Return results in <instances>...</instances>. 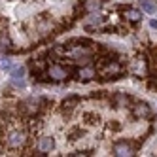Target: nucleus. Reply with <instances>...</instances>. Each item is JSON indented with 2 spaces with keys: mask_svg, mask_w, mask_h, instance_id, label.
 <instances>
[{
  "mask_svg": "<svg viewBox=\"0 0 157 157\" xmlns=\"http://www.w3.org/2000/svg\"><path fill=\"white\" fill-rule=\"evenodd\" d=\"M6 144L12 150H21L27 144V132L25 131H12L6 138Z\"/></svg>",
  "mask_w": 157,
  "mask_h": 157,
  "instance_id": "1",
  "label": "nucleus"
},
{
  "mask_svg": "<svg viewBox=\"0 0 157 157\" xmlns=\"http://www.w3.org/2000/svg\"><path fill=\"white\" fill-rule=\"evenodd\" d=\"M23 74H25V68H23V66H17V68H12V82H13L17 87H23V85H25Z\"/></svg>",
  "mask_w": 157,
  "mask_h": 157,
  "instance_id": "7",
  "label": "nucleus"
},
{
  "mask_svg": "<svg viewBox=\"0 0 157 157\" xmlns=\"http://www.w3.org/2000/svg\"><path fill=\"white\" fill-rule=\"evenodd\" d=\"M148 70H146V63H144V59L142 61H138V68H136V74L140 76V74H146Z\"/></svg>",
  "mask_w": 157,
  "mask_h": 157,
  "instance_id": "18",
  "label": "nucleus"
},
{
  "mask_svg": "<svg viewBox=\"0 0 157 157\" xmlns=\"http://www.w3.org/2000/svg\"><path fill=\"white\" fill-rule=\"evenodd\" d=\"M72 57H74L76 61H83V63H87L89 59H91V51H89L87 48H78V49L72 51Z\"/></svg>",
  "mask_w": 157,
  "mask_h": 157,
  "instance_id": "8",
  "label": "nucleus"
},
{
  "mask_svg": "<svg viewBox=\"0 0 157 157\" xmlns=\"http://www.w3.org/2000/svg\"><path fill=\"white\" fill-rule=\"evenodd\" d=\"M80 102V98L78 97H72V98H66L64 102L61 104V108H63V114H70V112L74 110V106Z\"/></svg>",
  "mask_w": 157,
  "mask_h": 157,
  "instance_id": "11",
  "label": "nucleus"
},
{
  "mask_svg": "<svg viewBox=\"0 0 157 157\" xmlns=\"http://www.w3.org/2000/svg\"><path fill=\"white\" fill-rule=\"evenodd\" d=\"M138 2H140L142 12H146V13H155V4L151 2V0H138Z\"/></svg>",
  "mask_w": 157,
  "mask_h": 157,
  "instance_id": "13",
  "label": "nucleus"
},
{
  "mask_svg": "<svg viewBox=\"0 0 157 157\" xmlns=\"http://www.w3.org/2000/svg\"><path fill=\"white\" fill-rule=\"evenodd\" d=\"M150 27H151V29H157V19H151V21H150Z\"/></svg>",
  "mask_w": 157,
  "mask_h": 157,
  "instance_id": "19",
  "label": "nucleus"
},
{
  "mask_svg": "<svg viewBox=\"0 0 157 157\" xmlns=\"http://www.w3.org/2000/svg\"><path fill=\"white\" fill-rule=\"evenodd\" d=\"M123 17H125L127 21H131V23H138V21L142 19V12L132 10V8H127L125 12H123Z\"/></svg>",
  "mask_w": 157,
  "mask_h": 157,
  "instance_id": "9",
  "label": "nucleus"
},
{
  "mask_svg": "<svg viewBox=\"0 0 157 157\" xmlns=\"http://www.w3.org/2000/svg\"><path fill=\"white\" fill-rule=\"evenodd\" d=\"M116 102H117V108H123V106L129 104V97H125V95H117V97H116Z\"/></svg>",
  "mask_w": 157,
  "mask_h": 157,
  "instance_id": "16",
  "label": "nucleus"
},
{
  "mask_svg": "<svg viewBox=\"0 0 157 157\" xmlns=\"http://www.w3.org/2000/svg\"><path fill=\"white\" fill-rule=\"evenodd\" d=\"M100 6H102V2H100V0H85V2H83V10H85L87 13H95V12H98Z\"/></svg>",
  "mask_w": 157,
  "mask_h": 157,
  "instance_id": "10",
  "label": "nucleus"
},
{
  "mask_svg": "<svg viewBox=\"0 0 157 157\" xmlns=\"http://www.w3.org/2000/svg\"><path fill=\"white\" fill-rule=\"evenodd\" d=\"M68 76H70V70L68 68H64L63 64H51L49 68H48V78H49V82H64V80H68Z\"/></svg>",
  "mask_w": 157,
  "mask_h": 157,
  "instance_id": "2",
  "label": "nucleus"
},
{
  "mask_svg": "<svg viewBox=\"0 0 157 157\" xmlns=\"http://www.w3.org/2000/svg\"><path fill=\"white\" fill-rule=\"evenodd\" d=\"M95 76H97V70L93 68L91 64L82 66V68L78 70V80H80V82H91Z\"/></svg>",
  "mask_w": 157,
  "mask_h": 157,
  "instance_id": "5",
  "label": "nucleus"
},
{
  "mask_svg": "<svg viewBox=\"0 0 157 157\" xmlns=\"http://www.w3.org/2000/svg\"><path fill=\"white\" fill-rule=\"evenodd\" d=\"M38 146H40L42 151H51L55 148V140L51 136H44V138H40V144Z\"/></svg>",
  "mask_w": 157,
  "mask_h": 157,
  "instance_id": "12",
  "label": "nucleus"
},
{
  "mask_svg": "<svg viewBox=\"0 0 157 157\" xmlns=\"http://www.w3.org/2000/svg\"><path fill=\"white\" fill-rule=\"evenodd\" d=\"M10 48H12L10 38H8L6 34H2V36H0V51H6V49H10Z\"/></svg>",
  "mask_w": 157,
  "mask_h": 157,
  "instance_id": "15",
  "label": "nucleus"
},
{
  "mask_svg": "<svg viewBox=\"0 0 157 157\" xmlns=\"http://www.w3.org/2000/svg\"><path fill=\"white\" fill-rule=\"evenodd\" d=\"M150 114H151V110L146 102H138V104L132 106V116L134 117H150Z\"/></svg>",
  "mask_w": 157,
  "mask_h": 157,
  "instance_id": "6",
  "label": "nucleus"
},
{
  "mask_svg": "<svg viewBox=\"0 0 157 157\" xmlns=\"http://www.w3.org/2000/svg\"><path fill=\"white\" fill-rule=\"evenodd\" d=\"M0 68H2V70H10V72H12V63H10L8 59H2V61H0Z\"/></svg>",
  "mask_w": 157,
  "mask_h": 157,
  "instance_id": "17",
  "label": "nucleus"
},
{
  "mask_svg": "<svg viewBox=\"0 0 157 157\" xmlns=\"http://www.w3.org/2000/svg\"><path fill=\"white\" fill-rule=\"evenodd\" d=\"M150 85H151V87H157V80H151V82H150Z\"/></svg>",
  "mask_w": 157,
  "mask_h": 157,
  "instance_id": "20",
  "label": "nucleus"
},
{
  "mask_svg": "<svg viewBox=\"0 0 157 157\" xmlns=\"http://www.w3.org/2000/svg\"><path fill=\"white\" fill-rule=\"evenodd\" d=\"M102 21H104V17L97 15V12H95V13H93L91 17L87 19V25H89V27H91V25H100V23H102Z\"/></svg>",
  "mask_w": 157,
  "mask_h": 157,
  "instance_id": "14",
  "label": "nucleus"
},
{
  "mask_svg": "<svg viewBox=\"0 0 157 157\" xmlns=\"http://www.w3.org/2000/svg\"><path fill=\"white\" fill-rule=\"evenodd\" d=\"M114 155H117V157H131V155H134L132 144L127 142V140H117L114 144Z\"/></svg>",
  "mask_w": 157,
  "mask_h": 157,
  "instance_id": "3",
  "label": "nucleus"
},
{
  "mask_svg": "<svg viewBox=\"0 0 157 157\" xmlns=\"http://www.w3.org/2000/svg\"><path fill=\"white\" fill-rule=\"evenodd\" d=\"M121 72H123V68H121V64H119V63H104L102 70H100V74H102L106 80L121 76Z\"/></svg>",
  "mask_w": 157,
  "mask_h": 157,
  "instance_id": "4",
  "label": "nucleus"
}]
</instances>
